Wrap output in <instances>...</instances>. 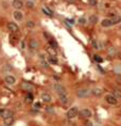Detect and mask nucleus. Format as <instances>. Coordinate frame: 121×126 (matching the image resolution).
I'll use <instances>...</instances> for the list:
<instances>
[{
	"label": "nucleus",
	"instance_id": "23",
	"mask_svg": "<svg viewBox=\"0 0 121 126\" xmlns=\"http://www.w3.org/2000/svg\"><path fill=\"white\" fill-rule=\"evenodd\" d=\"M112 21H113V25H116V24H119L121 23V16L120 15H116L112 18Z\"/></svg>",
	"mask_w": 121,
	"mask_h": 126
},
{
	"label": "nucleus",
	"instance_id": "32",
	"mask_svg": "<svg viewBox=\"0 0 121 126\" xmlns=\"http://www.w3.org/2000/svg\"><path fill=\"white\" fill-rule=\"evenodd\" d=\"M21 49H26V42L21 41Z\"/></svg>",
	"mask_w": 121,
	"mask_h": 126
},
{
	"label": "nucleus",
	"instance_id": "30",
	"mask_svg": "<svg viewBox=\"0 0 121 126\" xmlns=\"http://www.w3.org/2000/svg\"><path fill=\"white\" fill-rule=\"evenodd\" d=\"M40 103H35L34 104V108H35V109H39V108H40Z\"/></svg>",
	"mask_w": 121,
	"mask_h": 126
},
{
	"label": "nucleus",
	"instance_id": "14",
	"mask_svg": "<svg viewBox=\"0 0 121 126\" xmlns=\"http://www.w3.org/2000/svg\"><path fill=\"white\" fill-rule=\"evenodd\" d=\"M91 46H92L95 49H97V50H99V49H102V43L98 42L97 40H92V41H91Z\"/></svg>",
	"mask_w": 121,
	"mask_h": 126
},
{
	"label": "nucleus",
	"instance_id": "1",
	"mask_svg": "<svg viewBox=\"0 0 121 126\" xmlns=\"http://www.w3.org/2000/svg\"><path fill=\"white\" fill-rule=\"evenodd\" d=\"M53 89L58 95H64L67 94V91H66V88L64 86H62L61 83H54L53 85Z\"/></svg>",
	"mask_w": 121,
	"mask_h": 126
},
{
	"label": "nucleus",
	"instance_id": "27",
	"mask_svg": "<svg viewBox=\"0 0 121 126\" xmlns=\"http://www.w3.org/2000/svg\"><path fill=\"white\" fill-rule=\"evenodd\" d=\"M26 25H27V27H28V28H30V29H32V28H34V27H35V24H34V21H32V20H28Z\"/></svg>",
	"mask_w": 121,
	"mask_h": 126
},
{
	"label": "nucleus",
	"instance_id": "17",
	"mask_svg": "<svg viewBox=\"0 0 121 126\" xmlns=\"http://www.w3.org/2000/svg\"><path fill=\"white\" fill-rule=\"evenodd\" d=\"M3 122H4V124L6 125H12L13 124V122H14V117L13 115H11V117H8V118H6V119H3Z\"/></svg>",
	"mask_w": 121,
	"mask_h": 126
},
{
	"label": "nucleus",
	"instance_id": "29",
	"mask_svg": "<svg viewBox=\"0 0 121 126\" xmlns=\"http://www.w3.org/2000/svg\"><path fill=\"white\" fill-rule=\"evenodd\" d=\"M26 4H27V7H28V8H30V9H33L34 8V2L33 1H28Z\"/></svg>",
	"mask_w": 121,
	"mask_h": 126
},
{
	"label": "nucleus",
	"instance_id": "10",
	"mask_svg": "<svg viewBox=\"0 0 121 126\" xmlns=\"http://www.w3.org/2000/svg\"><path fill=\"white\" fill-rule=\"evenodd\" d=\"M40 98H41V100L46 104H49V103L52 102V97H51V95L49 94V93H43Z\"/></svg>",
	"mask_w": 121,
	"mask_h": 126
},
{
	"label": "nucleus",
	"instance_id": "31",
	"mask_svg": "<svg viewBox=\"0 0 121 126\" xmlns=\"http://www.w3.org/2000/svg\"><path fill=\"white\" fill-rule=\"evenodd\" d=\"M85 126H93V124H92V122H91V121H86V122H85Z\"/></svg>",
	"mask_w": 121,
	"mask_h": 126
},
{
	"label": "nucleus",
	"instance_id": "22",
	"mask_svg": "<svg viewBox=\"0 0 121 126\" xmlns=\"http://www.w3.org/2000/svg\"><path fill=\"white\" fill-rule=\"evenodd\" d=\"M113 95L115 96V97H117V98H121V90L120 89H114L113 90Z\"/></svg>",
	"mask_w": 121,
	"mask_h": 126
},
{
	"label": "nucleus",
	"instance_id": "6",
	"mask_svg": "<svg viewBox=\"0 0 121 126\" xmlns=\"http://www.w3.org/2000/svg\"><path fill=\"white\" fill-rule=\"evenodd\" d=\"M6 27H8V30L10 32H12V33H17L19 30L18 26H17L15 23H13V21H9L8 25H6Z\"/></svg>",
	"mask_w": 121,
	"mask_h": 126
},
{
	"label": "nucleus",
	"instance_id": "13",
	"mask_svg": "<svg viewBox=\"0 0 121 126\" xmlns=\"http://www.w3.org/2000/svg\"><path fill=\"white\" fill-rule=\"evenodd\" d=\"M21 88H23L24 91H28V92H32V91H33V89H34L33 86H32L31 83H29V82H23Z\"/></svg>",
	"mask_w": 121,
	"mask_h": 126
},
{
	"label": "nucleus",
	"instance_id": "26",
	"mask_svg": "<svg viewBox=\"0 0 121 126\" xmlns=\"http://www.w3.org/2000/svg\"><path fill=\"white\" fill-rule=\"evenodd\" d=\"M93 59H95V61H96V62H98V63H101L103 61L102 57H100L99 55H95V56H93Z\"/></svg>",
	"mask_w": 121,
	"mask_h": 126
},
{
	"label": "nucleus",
	"instance_id": "28",
	"mask_svg": "<svg viewBox=\"0 0 121 126\" xmlns=\"http://www.w3.org/2000/svg\"><path fill=\"white\" fill-rule=\"evenodd\" d=\"M78 21H79V24L80 25H85L86 24V18L85 17H80Z\"/></svg>",
	"mask_w": 121,
	"mask_h": 126
},
{
	"label": "nucleus",
	"instance_id": "9",
	"mask_svg": "<svg viewBox=\"0 0 121 126\" xmlns=\"http://www.w3.org/2000/svg\"><path fill=\"white\" fill-rule=\"evenodd\" d=\"M4 81H6L9 86H13L16 83V78L12 75H8V76H6V78H4Z\"/></svg>",
	"mask_w": 121,
	"mask_h": 126
},
{
	"label": "nucleus",
	"instance_id": "16",
	"mask_svg": "<svg viewBox=\"0 0 121 126\" xmlns=\"http://www.w3.org/2000/svg\"><path fill=\"white\" fill-rule=\"evenodd\" d=\"M60 100L63 105H67L69 103V97L67 94H64V95H60Z\"/></svg>",
	"mask_w": 121,
	"mask_h": 126
},
{
	"label": "nucleus",
	"instance_id": "18",
	"mask_svg": "<svg viewBox=\"0 0 121 126\" xmlns=\"http://www.w3.org/2000/svg\"><path fill=\"white\" fill-rule=\"evenodd\" d=\"M48 62L49 63H51V64H58V58H56L55 56H51V55H49L48 57Z\"/></svg>",
	"mask_w": 121,
	"mask_h": 126
},
{
	"label": "nucleus",
	"instance_id": "4",
	"mask_svg": "<svg viewBox=\"0 0 121 126\" xmlns=\"http://www.w3.org/2000/svg\"><path fill=\"white\" fill-rule=\"evenodd\" d=\"M79 115L82 119H89L90 117H92V112L89 109L85 108V109H82L81 111H79Z\"/></svg>",
	"mask_w": 121,
	"mask_h": 126
},
{
	"label": "nucleus",
	"instance_id": "34",
	"mask_svg": "<svg viewBox=\"0 0 121 126\" xmlns=\"http://www.w3.org/2000/svg\"><path fill=\"white\" fill-rule=\"evenodd\" d=\"M89 1H90V0H89Z\"/></svg>",
	"mask_w": 121,
	"mask_h": 126
},
{
	"label": "nucleus",
	"instance_id": "12",
	"mask_svg": "<svg viewBox=\"0 0 121 126\" xmlns=\"http://www.w3.org/2000/svg\"><path fill=\"white\" fill-rule=\"evenodd\" d=\"M13 15H14V18H15L17 21H21L23 18V14L21 13L20 10H16V11L13 13Z\"/></svg>",
	"mask_w": 121,
	"mask_h": 126
},
{
	"label": "nucleus",
	"instance_id": "7",
	"mask_svg": "<svg viewBox=\"0 0 121 126\" xmlns=\"http://www.w3.org/2000/svg\"><path fill=\"white\" fill-rule=\"evenodd\" d=\"M37 48H38V42L34 39L30 40V42H29V49L31 51H35Z\"/></svg>",
	"mask_w": 121,
	"mask_h": 126
},
{
	"label": "nucleus",
	"instance_id": "5",
	"mask_svg": "<svg viewBox=\"0 0 121 126\" xmlns=\"http://www.w3.org/2000/svg\"><path fill=\"white\" fill-rule=\"evenodd\" d=\"M105 102L109 105H117L118 104V98L115 97L113 94H107L105 96Z\"/></svg>",
	"mask_w": 121,
	"mask_h": 126
},
{
	"label": "nucleus",
	"instance_id": "15",
	"mask_svg": "<svg viewBox=\"0 0 121 126\" xmlns=\"http://www.w3.org/2000/svg\"><path fill=\"white\" fill-rule=\"evenodd\" d=\"M91 93H92L95 96H97V97H99V96H101L103 94V90L101 88H95L91 90Z\"/></svg>",
	"mask_w": 121,
	"mask_h": 126
},
{
	"label": "nucleus",
	"instance_id": "21",
	"mask_svg": "<svg viewBox=\"0 0 121 126\" xmlns=\"http://www.w3.org/2000/svg\"><path fill=\"white\" fill-rule=\"evenodd\" d=\"M98 21H99V18L97 15H90L89 16V23L90 24L96 25V24H98Z\"/></svg>",
	"mask_w": 121,
	"mask_h": 126
},
{
	"label": "nucleus",
	"instance_id": "24",
	"mask_svg": "<svg viewBox=\"0 0 121 126\" xmlns=\"http://www.w3.org/2000/svg\"><path fill=\"white\" fill-rule=\"evenodd\" d=\"M47 50H48V53H50L51 56H55V53H56V49H55V48H53L52 46L49 45V46H48V48H47Z\"/></svg>",
	"mask_w": 121,
	"mask_h": 126
},
{
	"label": "nucleus",
	"instance_id": "19",
	"mask_svg": "<svg viewBox=\"0 0 121 126\" xmlns=\"http://www.w3.org/2000/svg\"><path fill=\"white\" fill-rule=\"evenodd\" d=\"M41 11H43V13L46 14L47 16H50V17L53 16V12L51 11V10L49 9V8H47V7H46V8H43V9H41Z\"/></svg>",
	"mask_w": 121,
	"mask_h": 126
},
{
	"label": "nucleus",
	"instance_id": "8",
	"mask_svg": "<svg viewBox=\"0 0 121 126\" xmlns=\"http://www.w3.org/2000/svg\"><path fill=\"white\" fill-rule=\"evenodd\" d=\"M101 26H102L103 28H108V27L114 26L113 21H112V18H104V19H102V21H101Z\"/></svg>",
	"mask_w": 121,
	"mask_h": 126
},
{
	"label": "nucleus",
	"instance_id": "33",
	"mask_svg": "<svg viewBox=\"0 0 121 126\" xmlns=\"http://www.w3.org/2000/svg\"><path fill=\"white\" fill-rule=\"evenodd\" d=\"M67 1H68V2H75V0H67Z\"/></svg>",
	"mask_w": 121,
	"mask_h": 126
},
{
	"label": "nucleus",
	"instance_id": "11",
	"mask_svg": "<svg viewBox=\"0 0 121 126\" xmlns=\"http://www.w3.org/2000/svg\"><path fill=\"white\" fill-rule=\"evenodd\" d=\"M12 6L16 10H21L23 7V2L21 1V0H14V1L12 2Z\"/></svg>",
	"mask_w": 121,
	"mask_h": 126
},
{
	"label": "nucleus",
	"instance_id": "25",
	"mask_svg": "<svg viewBox=\"0 0 121 126\" xmlns=\"http://www.w3.org/2000/svg\"><path fill=\"white\" fill-rule=\"evenodd\" d=\"M26 102H27V103H29V104H31L32 102H33V96H32L31 93L26 96Z\"/></svg>",
	"mask_w": 121,
	"mask_h": 126
},
{
	"label": "nucleus",
	"instance_id": "3",
	"mask_svg": "<svg viewBox=\"0 0 121 126\" xmlns=\"http://www.w3.org/2000/svg\"><path fill=\"white\" fill-rule=\"evenodd\" d=\"M90 93H91L90 90L83 88V89H80V90H78L76 94H78V96H79L80 98H86V97H88V96L90 95Z\"/></svg>",
	"mask_w": 121,
	"mask_h": 126
},
{
	"label": "nucleus",
	"instance_id": "20",
	"mask_svg": "<svg viewBox=\"0 0 121 126\" xmlns=\"http://www.w3.org/2000/svg\"><path fill=\"white\" fill-rule=\"evenodd\" d=\"M11 115H13V112H12L11 110H3L1 112V117L3 119H6L8 117H11Z\"/></svg>",
	"mask_w": 121,
	"mask_h": 126
},
{
	"label": "nucleus",
	"instance_id": "2",
	"mask_svg": "<svg viewBox=\"0 0 121 126\" xmlns=\"http://www.w3.org/2000/svg\"><path fill=\"white\" fill-rule=\"evenodd\" d=\"M79 115V109L78 107H71L70 109L67 111V114H66V117L68 119H75Z\"/></svg>",
	"mask_w": 121,
	"mask_h": 126
}]
</instances>
